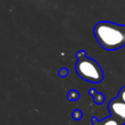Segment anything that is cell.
<instances>
[{
	"mask_svg": "<svg viewBox=\"0 0 125 125\" xmlns=\"http://www.w3.org/2000/svg\"><path fill=\"white\" fill-rule=\"evenodd\" d=\"M72 116H73V118L74 119H79L80 117H81V112L79 111V110H74L73 111V113H72Z\"/></svg>",
	"mask_w": 125,
	"mask_h": 125,
	"instance_id": "8",
	"label": "cell"
},
{
	"mask_svg": "<svg viewBox=\"0 0 125 125\" xmlns=\"http://www.w3.org/2000/svg\"><path fill=\"white\" fill-rule=\"evenodd\" d=\"M91 94L94 96V101H95V103H97V104H102L103 102H104V96L102 95V94H97V93H95V92H93V90L91 91Z\"/></svg>",
	"mask_w": 125,
	"mask_h": 125,
	"instance_id": "5",
	"label": "cell"
},
{
	"mask_svg": "<svg viewBox=\"0 0 125 125\" xmlns=\"http://www.w3.org/2000/svg\"><path fill=\"white\" fill-rule=\"evenodd\" d=\"M108 108L113 115L125 120V103L124 102L118 99L112 100L108 104Z\"/></svg>",
	"mask_w": 125,
	"mask_h": 125,
	"instance_id": "3",
	"label": "cell"
},
{
	"mask_svg": "<svg viewBox=\"0 0 125 125\" xmlns=\"http://www.w3.org/2000/svg\"><path fill=\"white\" fill-rule=\"evenodd\" d=\"M94 34L99 44L106 50H116L125 45V25L101 21L95 25Z\"/></svg>",
	"mask_w": 125,
	"mask_h": 125,
	"instance_id": "1",
	"label": "cell"
},
{
	"mask_svg": "<svg viewBox=\"0 0 125 125\" xmlns=\"http://www.w3.org/2000/svg\"><path fill=\"white\" fill-rule=\"evenodd\" d=\"M76 56H77V58H78V59H80V58L85 57V53H84V52H80V53H78Z\"/></svg>",
	"mask_w": 125,
	"mask_h": 125,
	"instance_id": "9",
	"label": "cell"
},
{
	"mask_svg": "<svg viewBox=\"0 0 125 125\" xmlns=\"http://www.w3.org/2000/svg\"><path fill=\"white\" fill-rule=\"evenodd\" d=\"M94 125H119V123L113 118H105L102 121L93 120Z\"/></svg>",
	"mask_w": 125,
	"mask_h": 125,
	"instance_id": "4",
	"label": "cell"
},
{
	"mask_svg": "<svg viewBox=\"0 0 125 125\" xmlns=\"http://www.w3.org/2000/svg\"><path fill=\"white\" fill-rule=\"evenodd\" d=\"M79 98V94L76 91H70L68 93V99L69 100H76Z\"/></svg>",
	"mask_w": 125,
	"mask_h": 125,
	"instance_id": "6",
	"label": "cell"
},
{
	"mask_svg": "<svg viewBox=\"0 0 125 125\" xmlns=\"http://www.w3.org/2000/svg\"><path fill=\"white\" fill-rule=\"evenodd\" d=\"M119 99H120L122 102L125 103V87L120 91V93H119Z\"/></svg>",
	"mask_w": 125,
	"mask_h": 125,
	"instance_id": "7",
	"label": "cell"
},
{
	"mask_svg": "<svg viewBox=\"0 0 125 125\" xmlns=\"http://www.w3.org/2000/svg\"><path fill=\"white\" fill-rule=\"evenodd\" d=\"M75 70L81 78L91 83H99L103 80V70L100 65L90 58L83 57L78 59L75 64Z\"/></svg>",
	"mask_w": 125,
	"mask_h": 125,
	"instance_id": "2",
	"label": "cell"
}]
</instances>
